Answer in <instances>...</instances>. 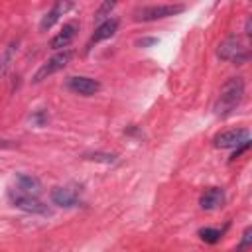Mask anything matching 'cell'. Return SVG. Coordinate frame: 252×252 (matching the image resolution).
Returning a JSON list of instances; mask_svg holds the SVG:
<instances>
[{"mask_svg": "<svg viewBox=\"0 0 252 252\" xmlns=\"http://www.w3.org/2000/svg\"><path fill=\"white\" fill-rule=\"evenodd\" d=\"M250 244H252V228L248 226V228L242 232V240L238 242L236 252H244V250H248V248H250Z\"/></svg>", "mask_w": 252, "mask_h": 252, "instance_id": "cell-15", "label": "cell"}, {"mask_svg": "<svg viewBox=\"0 0 252 252\" xmlns=\"http://www.w3.org/2000/svg\"><path fill=\"white\" fill-rule=\"evenodd\" d=\"M67 85H69L71 91H75L79 94H85V96H91V94L98 93V89H100V83L91 79V77H71L67 81Z\"/></svg>", "mask_w": 252, "mask_h": 252, "instance_id": "cell-8", "label": "cell"}, {"mask_svg": "<svg viewBox=\"0 0 252 252\" xmlns=\"http://www.w3.org/2000/svg\"><path fill=\"white\" fill-rule=\"evenodd\" d=\"M8 197H10L12 205H16L18 209H22V211H26V213H35V215H49V209H47V205H43V203H41L37 197H33V195H28V193L20 191L18 187L10 189V191H8Z\"/></svg>", "mask_w": 252, "mask_h": 252, "instance_id": "cell-3", "label": "cell"}, {"mask_svg": "<svg viewBox=\"0 0 252 252\" xmlns=\"http://www.w3.org/2000/svg\"><path fill=\"white\" fill-rule=\"evenodd\" d=\"M0 146H4V144H2V142H0Z\"/></svg>", "mask_w": 252, "mask_h": 252, "instance_id": "cell-18", "label": "cell"}, {"mask_svg": "<svg viewBox=\"0 0 252 252\" xmlns=\"http://www.w3.org/2000/svg\"><path fill=\"white\" fill-rule=\"evenodd\" d=\"M77 30H79V24H77V22H67V24L61 28V32L49 41V47H53V49H63V47H67V45L73 41Z\"/></svg>", "mask_w": 252, "mask_h": 252, "instance_id": "cell-9", "label": "cell"}, {"mask_svg": "<svg viewBox=\"0 0 252 252\" xmlns=\"http://www.w3.org/2000/svg\"><path fill=\"white\" fill-rule=\"evenodd\" d=\"M51 201L59 207H75L79 203V189L75 185H67V187H55L51 193Z\"/></svg>", "mask_w": 252, "mask_h": 252, "instance_id": "cell-7", "label": "cell"}, {"mask_svg": "<svg viewBox=\"0 0 252 252\" xmlns=\"http://www.w3.org/2000/svg\"><path fill=\"white\" fill-rule=\"evenodd\" d=\"M199 236H201V240H205V242H209V244H215V242H219V238H220V230L219 228H201L199 230Z\"/></svg>", "mask_w": 252, "mask_h": 252, "instance_id": "cell-14", "label": "cell"}, {"mask_svg": "<svg viewBox=\"0 0 252 252\" xmlns=\"http://www.w3.org/2000/svg\"><path fill=\"white\" fill-rule=\"evenodd\" d=\"M16 183H18V189L28 193V195H33L37 197L41 193V181L33 175H28V173H18L16 175Z\"/></svg>", "mask_w": 252, "mask_h": 252, "instance_id": "cell-13", "label": "cell"}, {"mask_svg": "<svg viewBox=\"0 0 252 252\" xmlns=\"http://www.w3.org/2000/svg\"><path fill=\"white\" fill-rule=\"evenodd\" d=\"M215 146L217 148H238L242 144L250 142V132L246 128H232V130H224L220 134L215 136Z\"/></svg>", "mask_w": 252, "mask_h": 252, "instance_id": "cell-6", "label": "cell"}, {"mask_svg": "<svg viewBox=\"0 0 252 252\" xmlns=\"http://www.w3.org/2000/svg\"><path fill=\"white\" fill-rule=\"evenodd\" d=\"M244 96V81L242 77H230L219 91V96L215 100V114L217 116H226L230 114Z\"/></svg>", "mask_w": 252, "mask_h": 252, "instance_id": "cell-1", "label": "cell"}, {"mask_svg": "<svg viewBox=\"0 0 252 252\" xmlns=\"http://www.w3.org/2000/svg\"><path fill=\"white\" fill-rule=\"evenodd\" d=\"M183 10H185L183 4H152V6L138 8L134 12V18L138 22H154V20H161L167 16H175Z\"/></svg>", "mask_w": 252, "mask_h": 252, "instance_id": "cell-2", "label": "cell"}, {"mask_svg": "<svg viewBox=\"0 0 252 252\" xmlns=\"http://www.w3.org/2000/svg\"><path fill=\"white\" fill-rule=\"evenodd\" d=\"M201 209L205 211H213V209H219L222 203H224V191L219 189V187H211L207 189L203 195H201Z\"/></svg>", "mask_w": 252, "mask_h": 252, "instance_id": "cell-11", "label": "cell"}, {"mask_svg": "<svg viewBox=\"0 0 252 252\" xmlns=\"http://www.w3.org/2000/svg\"><path fill=\"white\" fill-rule=\"evenodd\" d=\"M114 6H116V2H102V4L98 6V10L94 12V20H102L104 16H108Z\"/></svg>", "mask_w": 252, "mask_h": 252, "instance_id": "cell-16", "label": "cell"}, {"mask_svg": "<svg viewBox=\"0 0 252 252\" xmlns=\"http://www.w3.org/2000/svg\"><path fill=\"white\" fill-rule=\"evenodd\" d=\"M116 28H118V22L112 18V20H106V22H102L96 30H94V33H93V37H91V41L87 43V51L94 45V43H98V41H102V39H108V37H112L114 35V32H116Z\"/></svg>", "mask_w": 252, "mask_h": 252, "instance_id": "cell-12", "label": "cell"}, {"mask_svg": "<svg viewBox=\"0 0 252 252\" xmlns=\"http://www.w3.org/2000/svg\"><path fill=\"white\" fill-rule=\"evenodd\" d=\"M69 8H73L71 2H57V4H55V6L41 18V22H39V30H41V32H47V30L59 20V16H63Z\"/></svg>", "mask_w": 252, "mask_h": 252, "instance_id": "cell-10", "label": "cell"}, {"mask_svg": "<svg viewBox=\"0 0 252 252\" xmlns=\"http://www.w3.org/2000/svg\"><path fill=\"white\" fill-rule=\"evenodd\" d=\"M71 57H73V51L65 49V51H61V53L53 55L51 59H47V61L37 69V73L33 75V83H41V81H43V79H47L49 75H53V73L61 71V69L71 61Z\"/></svg>", "mask_w": 252, "mask_h": 252, "instance_id": "cell-5", "label": "cell"}, {"mask_svg": "<svg viewBox=\"0 0 252 252\" xmlns=\"http://www.w3.org/2000/svg\"><path fill=\"white\" fill-rule=\"evenodd\" d=\"M89 159H96V161H104V163H112L116 159V156H110V154H91Z\"/></svg>", "mask_w": 252, "mask_h": 252, "instance_id": "cell-17", "label": "cell"}, {"mask_svg": "<svg viewBox=\"0 0 252 252\" xmlns=\"http://www.w3.org/2000/svg\"><path fill=\"white\" fill-rule=\"evenodd\" d=\"M219 57L224 59V61H234V63H242L246 61L248 53H246V47L242 45L240 37L236 35H228L220 45H219Z\"/></svg>", "mask_w": 252, "mask_h": 252, "instance_id": "cell-4", "label": "cell"}]
</instances>
